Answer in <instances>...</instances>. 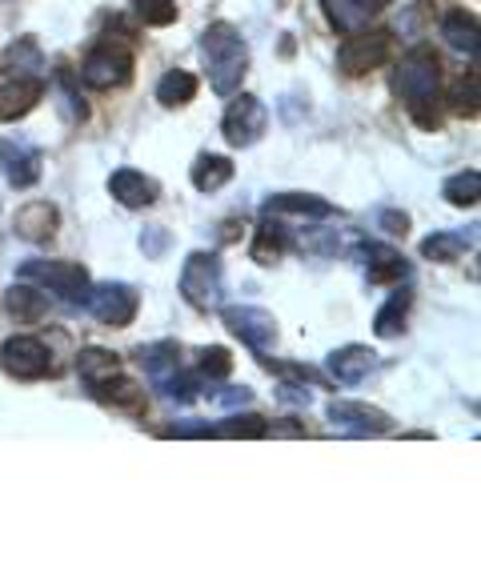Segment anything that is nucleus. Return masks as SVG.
<instances>
[{
	"label": "nucleus",
	"mask_w": 481,
	"mask_h": 561,
	"mask_svg": "<svg viewBox=\"0 0 481 561\" xmlns=\"http://www.w3.org/2000/svg\"><path fill=\"white\" fill-rule=\"evenodd\" d=\"M21 280H33L45 293H57V297H69V301L84 305V293H89V273L84 265H72V261H24Z\"/></svg>",
	"instance_id": "39448f33"
},
{
	"label": "nucleus",
	"mask_w": 481,
	"mask_h": 561,
	"mask_svg": "<svg viewBox=\"0 0 481 561\" xmlns=\"http://www.w3.org/2000/svg\"><path fill=\"white\" fill-rule=\"evenodd\" d=\"M282 401H297V405H309V401H313V398H309L306 389H294V386H285V389H282Z\"/></svg>",
	"instance_id": "a19ab883"
},
{
	"label": "nucleus",
	"mask_w": 481,
	"mask_h": 561,
	"mask_svg": "<svg viewBox=\"0 0 481 561\" xmlns=\"http://www.w3.org/2000/svg\"><path fill=\"white\" fill-rule=\"evenodd\" d=\"M84 305H89V313L101 321V325H113V329H125L137 321V309H141V297L133 285L125 280H101V285H89L84 293Z\"/></svg>",
	"instance_id": "20e7f679"
},
{
	"label": "nucleus",
	"mask_w": 481,
	"mask_h": 561,
	"mask_svg": "<svg viewBox=\"0 0 481 561\" xmlns=\"http://www.w3.org/2000/svg\"><path fill=\"white\" fill-rule=\"evenodd\" d=\"M164 249H169V229H161V225L145 229V233H141V253H145V257H164Z\"/></svg>",
	"instance_id": "c9c22d12"
},
{
	"label": "nucleus",
	"mask_w": 481,
	"mask_h": 561,
	"mask_svg": "<svg viewBox=\"0 0 481 561\" xmlns=\"http://www.w3.org/2000/svg\"><path fill=\"white\" fill-rule=\"evenodd\" d=\"M301 249L306 253H337V233H325V229H313V233L301 237Z\"/></svg>",
	"instance_id": "e433bc0d"
},
{
	"label": "nucleus",
	"mask_w": 481,
	"mask_h": 561,
	"mask_svg": "<svg viewBox=\"0 0 481 561\" xmlns=\"http://www.w3.org/2000/svg\"><path fill=\"white\" fill-rule=\"evenodd\" d=\"M285 249H289V229L277 225L273 217H265V225L253 233V249H249L253 261H257V265H277V261L285 257Z\"/></svg>",
	"instance_id": "5701e85b"
},
{
	"label": "nucleus",
	"mask_w": 481,
	"mask_h": 561,
	"mask_svg": "<svg viewBox=\"0 0 481 561\" xmlns=\"http://www.w3.org/2000/svg\"><path fill=\"white\" fill-rule=\"evenodd\" d=\"M374 369H377V353L369 345H341V350L329 353V377L337 386H362Z\"/></svg>",
	"instance_id": "ddd939ff"
},
{
	"label": "nucleus",
	"mask_w": 481,
	"mask_h": 561,
	"mask_svg": "<svg viewBox=\"0 0 481 561\" xmlns=\"http://www.w3.org/2000/svg\"><path fill=\"white\" fill-rule=\"evenodd\" d=\"M442 193H446L449 205H458V209H473V205L481 201V173L478 169H466V173L449 176Z\"/></svg>",
	"instance_id": "7c9ffc66"
},
{
	"label": "nucleus",
	"mask_w": 481,
	"mask_h": 561,
	"mask_svg": "<svg viewBox=\"0 0 481 561\" xmlns=\"http://www.w3.org/2000/svg\"><path fill=\"white\" fill-rule=\"evenodd\" d=\"M77 374L89 389L105 386L121 374V357L113 350H101V345H89V350L77 353Z\"/></svg>",
	"instance_id": "412c9836"
},
{
	"label": "nucleus",
	"mask_w": 481,
	"mask_h": 561,
	"mask_svg": "<svg viewBox=\"0 0 481 561\" xmlns=\"http://www.w3.org/2000/svg\"><path fill=\"white\" fill-rule=\"evenodd\" d=\"M201 57H205V69H209V84L221 96H233L245 81L249 69V45L245 36L237 33V24L217 21L205 28L201 36Z\"/></svg>",
	"instance_id": "f03ea898"
},
{
	"label": "nucleus",
	"mask_w": 481,
	"mask_h": 561,
	"mask_svg": "<svg viewBox=\"0 0 481 561\" xmlns=\"http://www.w3.org/2000/svg\"><path fill=\"white\" fill-rule=\"evenodd\" d=\"M197 96V77L185 69H173L164 72L161 84H157V101H161L164 108H176V105H188Z\"/></svg>",
	"instance_id": "c756f323"
},
{
	"label": "nucleus",
	"mask_w": 481,
	"mask_h": 561,
	"mask_svg": "<svg viewBox=\"0 0 481 561\" xmlns=\"http://www.w3.org/2000/svg\"><path fill=\"white\" fill-rule=\"evenodd\" d=\"M381 4H386V0H321V9H325L329 24H333L337 33H345V36L369 28V21L381 12Z\"/></svg>",
	"instance_id": "dca6fc26"
},
{
	"label": "nucleus",
	"mask_w": 481,
	"mask_h": 561,
	"mask_svg": "<svg viewBox=\"0 0 481 561\" xmlns=\"http://www.w3.org/2000/svg\"><path fill=\"white\" fill-rule=\"evenodd\" d=\"M225 293V270L217 253H188L181 270V297L193 309H217Z\"/></svg>",
	"instance_id": "7ed1b4c3"
},
{
	"label": "nucleus",
	"mask_w": 481,
	"mask_h": 561,
	"mask_svg": "<svg viewBox=\"0 0 481 561\" xmlns=\"http://www.w3.org/2000/svg\"><path fill=\"white\" fill-rule=\"evenodd\" d=\"M0 369L16 381H41L53 374V353L41 337L21 333V337H9L0 345Z\"/></svg>",
	"instance_id": "423d86ee"
},
{
	"label": "nucleus",
	"mask_w": 481,
	"mask_h": 561,
	"mask_svg": "<svg viewBox=\"0 0 481 561\" xmlns=\"http://www.w3.org/2000/svg\"><path fill=\"white\" fill-rule=\"evenodd\" d=\"M9 313L12 321H24V325H33L41 317L48 313V297L36 289L33 280H24V285H12L9 289Z\"/></svg>",
	"instance_id": "a878e982"
},
{
	"label": "nucleus",
	"mask_w": 481,
	"mask_h": 561,
	"mask_svg": "<svg viewBox=\"0 0 481 561\" xmlns=\"http://www.w3.org/2000/svg\"><path fill=\"white\" fill-rule=\"evenodd\" d=\"M362 257H365V273L374 285H389V280H405L410 277V261L401 257L398 249L389 245H362Z\"/></svg>",
	"instance_id": "aec40b11"
},
{
	"label": "nucleus",
	"mask_w": 481,
	"mask_h": 561,
	"mask_svg": "<svg viewBox=\"0 0 481 561\" xmlns=\"http://www.w3.org/2000/svg\"><path fill=\"white\" fill-rule=\"evenodd\" d=\"M45 96V81L41 77H9L0 84V121H21L41 105Z\"/></svg>",
	"instance_id": "4468645a"
},
{
	"label": "nucleus",
	"mask_w": 481,
	"mask_h": 561,
	"mask_svg": "<svg viewBox=\"0 0 481 561\" xmlns=\"http://www.w3.org/2000/svg\"><path fill=\"white\" fill-rule=\"evenodd\" d=\"M41 69H45V57H41V48H36V36L12 41L9 53H4V72H9V77H36Z\"/></svg>",
	"instance_id": "bb28decb"
},
{
	"label": "nucleus",
	"mask_w": 481,
	"mask_h": 561,
	"mask_svg": "<svg viewBox=\"0 0 481 561\" xmlns=\"http://www.w3.org/2000/svg\"><path fill=\"white\" fill-rule=\"evenodd\" d=\"M81 77H84V84H93V89H117V84H125L133 77L129 45H121V41H101V45L84 57Z\"/></svg>",
	"instance_id": "6e6552de"
},
{
	"label": "nucleus",
	"mask_w": 481,
	"mask_h": 561,
	"mask_svg": "<svg viewBox=\"0 0 481 561\" xmlns=\"http://www.w3.org/2000/svg\"><path fill=\"white\" fill-rule=\"evenodd\" d=\"M57 225H60V213L53 201H28V205L16 213L12 229H16V237H24V241H48V237L57 233Z\"/></svg>",
	"instance_id": "a211bd4d"
},
{
	"label": "nucleus",
	"mask_w": 481,
	"mask_h": 561,
	"mask_svg": "<svg viewBox=\"0 0 481 561\" xmlns=\"http://www.w3.org/2000/svg\"><path fill=\"white\" fill-rule=\"evenodd\" d=\"M225 325L233 337H241L253 353H270L277 345V321L265 309H253V305H229L221 309Z\"/></svg>",
	"instance_id": "9d476101"
},
{
	"label": "nucleus",
	"mask_w": 481,
	"mask_h": 561,
	"mask_svg": "<svg viewBox=\"0 0 481 561\" xmlns=\"http://www.w3.org/2000/svg\"><path fill=\"white\" fill-rule=\"evenodd\" d=\"M329 421L333 425H345L350 433H389L393 430V417L381 410H374V405H362V401H333L329 405Z\"/></svg>",
	"instance_id": "2eb2a0df"
},
{
	"label": "nucleus",
	"mask_w": 481,
	"mask_h": 561,
	"mask_svg": "<svg viewBox=\"0 0 481 561\" xmlns=\"http://www.w3.org/2000/svg\"><path fill=\"white\" fill-rule=\"evenodd\" d=\"M197 374H201V381H225V377L233 374V353L221 350V345H209V350H201Z\"/></svg>",
	"instance_id": "2f4dec72"
},
{
	"label": "nucleus",
	"mask_w": 481,
	"mask_h": 561,
	"mask_svg": "<svg viewBox=\"0 0 481 561\" xmlns=\"http://www.w3.org/2000/svg\"><path fill=\"white\" fill-rule=\"evenodd\" d=\"M478 229H470V233H454V229H446V233H434L422 241V257H430L434 265H454V261L466 257V249L478 245Z\"/></svg>",
	"instance_id": "4be33fe9"
},
{
	"label": "nucleus",
	"mask_w": 481,
	"mask_h": 561,
	"mask_svg": "<svg viewBox=\"0 0 481 561\" xmlns=\"http://www.w3.org/2000/svg\"><path fill=\"white\" fill-rule=\"evenodd\" d=\"M41 169H45V157L33 140L9 137L0 140V173L12 188H33L41 181Z\"/></svg>",
	"instance_id": "9b49d317"
},
{
	"label": "nucleus",
	"mask_w": 481,
	"mask_h": 561,
	"mask_svg": "<svg viewBox=\"0 0 481 561\" xmlns=\"http://www.w3.org/2000/svg\"><path fill=\"white\" fill-rule=\"evenodd\" d=\"M265 433H273V437H306V430L297 421H273V425H265Z\"/></svg>",
	"instance_id": "ea45409f"
},
{
	"label": "nucleus",
	"mask_w": 481,
	"mask_h": 561,
	"mask_svg": "<svg viewBox=\"0 0 481 561\" xmlns=\"http://www.w3.org/2000/svg\"><path fill=\"white\" fill-rule=\"evenodd\" d=\"M217 405H225V410H237V405H249V401H253V389H225V393H217Z\"/></svg>",
	"instance_id": "58836bf2"
},
{
	"label": "nucleus",
	"mask_w": 481,
	"mask_h": 561,
	"mask_svg": "<svg viewBox=\"0 0 481 561\" xmlns=\"http://www.w3.org/2000/svg\"><path fill=\"white\" fill-rule=\"evenodd\" d=\"M410 305H413V293L410 289H398L389 297L374 317V329L377 337H398L401 329H405V317H410Z\"/></svg>",
	"instance_id": "c85d7f7f"
},
{
	"label": "nucleus",
	"mask_w": 481,
	"mask_h": 561,
	"mask_svg": "<svg viewBox=\"0 0 481 561\" xmlns=\"http://www.w3.org/2000/svg\"><path fill=\"white\" fill-rule=\"evenodd\" d=\"M442 36L449 41V48L478 57V16H473V12H466V9L446 12V21H442Z\"/></svg>",
	"instance_id": "393cba45"
},
{
	"label": "nucleus",
	"mask_w": 481,
	"mask_h": 561,
	"mask_svg": "<svg viewBox=\"0 0 481 561\" xmlns=\"http://www.w3.org/2000/svg\"><path fill=\"white\" fill-rule=\"evenodd\" d=\"M389 45H393V36H389L386 28L350 33V41L337 48V69L345 72V77H365V72H374L377 65H386Z\"/></svg>",
	"instance_id": "0eeeda50"
},
{
	"label": "nucleus",
	"mask_w": 481,
	"mask_h": 561,
	"mask_svg": "<svg viewBox=\"0 0 481 561\" xmlns=\"http://www.w3.org/2000/svg\"><path fill=\"white\" fill-rule=\"evenodd\" d=\"M133 9H137V16H141L145 24H153V28H164V24L176 21L173 0H133Z\"/></svg>",
	"instance_id": "72a5a7b5"
},
{
	"label": "nucleus",
	"mask_w": 481,
	"mask_h": 561,
	"mask_svg": "<svg viewBox=\"0 0 481 561\" xmlns=\"http://www.w3.org/2000/svg\"><path fill=\"white\" fill-rule=\"evenodd\" d=\"M265 125H270V113H265V105H261L257 96H233V105L225 108V121H221V133L229 145H237V149H249V145H257L261 133H265Z\"/></svg>",
	"instance_id": "1a4fd4ad"
},
{
	"label": "nucleus",
	"mask_w": 481,
	"mask_h": 561,
	"mask_svg": "<svg viewBox=\"0 0 481 561\" xmlns=\"http://www.w3.org/2000/svg\"><path fill=\"white\" fill-rule=\"evenodd\" d=\"M233 181V161L229 157H217V152H201L197 161H193V185L201 193H217Z\"/></svg>",
	"instance_id": "b1692460"
},
{
	"label": "nucleus",
	"mask_w": 481,
	"mask_h": 561,
	"mask_svg": "<svg viewBox=\"0 0 481 561\" xmlns=\"http://www.w3.org/2000/svg\"><path fill=\"white\" fill-rule=\"evenodd\" d=\"M381 233H389V237H405V229H410V217L401 209H381Z\"/></svg>",
	"instance_id": "4c0bfd02"
},
{
	"label": "nucleus",
	"mask_w": 481,
	"mask_h": 561,
	"mask_svg": "<svg viewBox=\"0 0 481 561\" xmlns=\"http://www.w3.org/2000/svg\"><path fill=\"white\" fill-rule=\"evenodd\" d=\"M265 425H270L265 417L245 413V417H229L221 425H213V437H265Z\"/></svg>",
	"instance_id": "473e14b6"
},
{
	"label": "nucleus",
	"mask_w": 481,
	"mask_h": 561,
	"mask_svg": "<svg viewBox=\"0 0 481 561\" xmlns=\"http://www.w3.org/2000/svg\"><path fill=\"white\" fill-rule=\"evenodd\" d=\"M265 217H333V205L313 193H273L265 205H261Z\"/></svg>",
	"instance_id": "6ab92c4d"
},
{
	"label": "nucleus",
	"mask_w": 481,
	"mask_h": 561,
	"mask_svg": "<svg viewBox=\"0 0 481 561\" xmlns=\"http://www.w3.org/2000/svg\"><path fill=\"white\" fill-rule=\"evenodd\" d=\"M96 401H105V405H117V410H129V413H141L145 410V393L137 381H129V377H113V381H105V386L93 389Z\"/></svg>",
	"instance_id": "cd10ccee"
},
{
	"label": "nucleus",
	"mask_w": 481,
	"mask_h": 561,
	"mask_svg": "<svg viewBox=\"0 0 481 561\" xmlns=\"http://www.w3.org/2000/svg\"><path fill=\"white\" fill-rule=\"evenodd\" d=\"M237 229H241L237 221H225L221 225V241H237Z\"/></svg>",
	"instance_id": "79ce46f5"
},
{
	"label": "nucleus",
	"mask_w": 481,
	"mask_h": 561,
	"mask_svg": "<svg viewBox=\"0 0 481 561\" xmlns=\"http://www.w3.org/2000/svg\"><path fill=\"white\" fill-rule=\"evenodd\" d=\"M108 193L125 209H149L157 201V185L145 173H137V169H117V173L108 176Z\"/></svg>",
	"instance_id": "f3484780"
},
{
	"label": "nucleus",
	"mask_w": 481,
	"mask_h": 561,
	"mask_svg": "<svg viewBox=\"0 0 481 561\" xmlns=\"http://www.w3.org/2000/svg\"><path fill=\"white\" fill-rule=\"evenodd\" d=\"M393 93L410 117L422 125V129H437L442 117H437V93H442V60H437L434 48H410L405 57L398 60L393 69Z\"/></svg>",
	"instance_id": "f257e3e1"
},
{
	"label": "nucleus",
	"mask_w": 481,
	"mask_h": 561,
	"mask_svg": "<svg viewBox=\"0 0 481 561\" xmlns=\"http://www.w3.org/2000/svg\"><path fill=\"white\" fill-rule=\"evenodd\" d=\"M137 362H141L145 377H149V386L157 389V393H173L176 377H181V350H176L173 341H157V345H145V350H137Z\"/></svg>",
	"instance_id": "f8f14e48"
},
{
	"label": "nucleus",
	"mask_w": 481,
	"mask_h": 561,
	"mask_svg": "<svg viewBox=\"0 0 481 561\" xmlns=\"http://www.w3.org/2000/svg\"><path fill=\"white\" fill-rule=\"evenodd\" d=\"M449 105L458 108L461 117H478V72H470V77H461V81L454 84Z\"/></svg>",
	"instance_id": "f704fd0d"
}]
</instances>
